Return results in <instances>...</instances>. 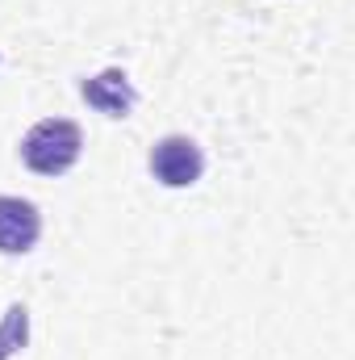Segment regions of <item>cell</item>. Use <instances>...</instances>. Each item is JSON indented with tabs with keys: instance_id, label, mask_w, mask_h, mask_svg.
Segmentation results:
<instances>
[{
	"instance_id": "1",
	"label": "cell",
	"mask_w": 355,
	"mask_h": 360,
	"mask_svg": "<svg viewBox=\"0 0 355 360\" xmlns=\"http://www.w3.org/2000/svg\"><path fill=\"white\" fill-rule=\"evenodd\" d=\"M80 151H84V134L67 117H46L21 139V164L38 176H63L67 168H76Z\"/></svg>"
},
{
	"instance_id": "2",
	"label": "cell",
	"mask_w": 355,
	"mask_h": 360,
	"mask_svg": "<svg viewBox=\"0 0 355 360\" xmlns=\"http://www.w3.org/2000/svg\"><path fill=\"white\" fill-rule=\"evenodd\" d=\"M205 172V151L188 134H168L151 147V176L168 188H188Z\"/></svg>"
},
{
	"instance_id": "3",
	"label": "cell",
	"mask_w": 355,
	"mask_h": 360,
	"mask_svg": "<svg viewBox=\"0 0 355 360\" xmlns=\"http://www.w3.org/2000/svg\"><path fill=\"white\" fill-rule=\"evenodd\" d=\"M42 235V214L25 197H0V252L25 256Z\"/></svg>"
},
{
	"instance_id": "4",
	"label": "cell",
	"mask_w": 355,
	"mask_h": 360,
	"mask_svg": "<svg viewBox=\"0 0 355 360\" xmlns=\"http://www.w3.org/2000/svg\"><path fill=\"white\" fill-rule=\"evenodd\" d=\"M80 96L88 101L96 113H105V117H130V109L138 105V92H134L130 76L121 68H105L100 76L84 80L80 84Z\"/></svg>"
},
{
	"instance_id": "5",
	"label": "cell",
	"mask_w": 355,
	"mask_h": 360,
	"mask_svg": "<svg viewBox=\"0 0 355 360\" xmlns=\"http://www.w3.org/2000/svg\"><path fill=\"white\" fill-rule=\"evenodd\" d=\"M25 340H29V310L21 302H13L4 310V323H0V360L17 356L25 348Z\"/></svg>"
}]
</instances>
